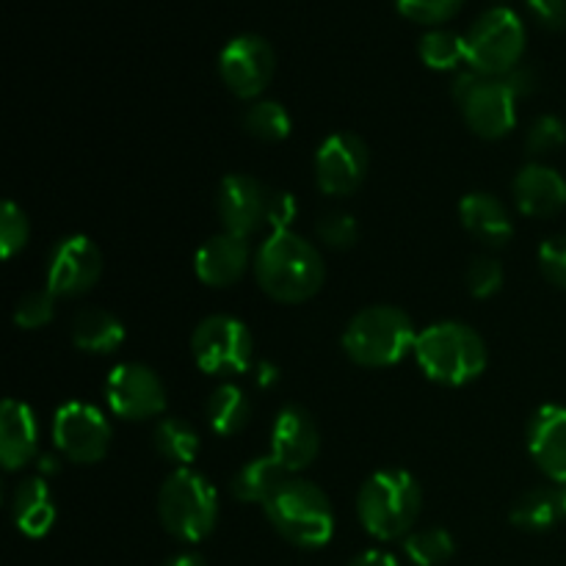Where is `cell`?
Returning a JSON list of instances; mask_svg holds the SVG:
<instances>
[{
    "label": "cell",
    "instance_id": "1",
    "mask_svg": "<svg viewBox=\"0 0 566 566\" xmlns=\"http://www.w3.org/2000/svg\"><path fill=\"white\" fill-rule=\"evenodd\" d=\"M254 280L274 302L302 304L324 287L326 263L298 232H271L254 254Z\"/></svg>",
    "mask_w": 566,
    "mask_h": 566
},
{
    "label": "cell",
    "instance_id": "2",
    "mask_svg": "<svg viewBox=\"0 0 566 566\" xmlns=\"http://www.w3.org/2000/svg\"><path fill=\"white\" fill-rule=\"evenodd\" d=\"M423 509L418 479L401 468L376 470L357 492V517L370 536L381 542L412 534Z\"/></svg>",
    "mask_w": 566,
    "mask_h": 566
},
{
    "label": "cell",
    "instance_id": "3",
    "mask_svg": "<svg viewBox=\"0 0 566 566\" xmlns=\"http://www.w3.org/2000/svg\"><path fill=\"white\" fill-rule=\"evenodd\" d=\"M412 354L420 370L442 387L470 385L484 374L490 363L484 337L473 326L459 324V321L426 326L418 335Z\"/></svg>",
    "mask_w": 566,
    "mask_h": 566
},
{
    "label": "cell",
    "instance_id": "4",
    "mask_svg": "<svg viewBox=\"0 0 566 566\" xmlns=\"http://www.w3.org/2000/svg\"><path fill=\"white\" fill-rule=\"evenodd\" d=\"M276 534L293 547L318 551L335 536V512L321 486L291 475L263 506Z\"/></svg>",
    "mask_w": 566,
    "mask_h": 566
},
{
    "label": "cell",
    "instance_id": "5",
    "mask_svg": "<svg viewBox=\"0 0 566 566\" xmlns=\"http://www.w3.org/2000/svg\"><path fill=\"white\" fill-rule=\"evenodd\" d=\"M415 343L418 332L412 318L390 304L359 310L343 332V352L363 368H392L415 352Z\"/></svg>",
    "mask_w": 566,
    "mask_h": 566
},
{
    "label": "cell",
    "instance_id": "6",
    "mask_svg": "<svg viewBox=\"0 0 566 566\" xmlns=\"http://www.w3.org/2000/svg\"><path fill=\"white\" fill-rule=\"evenodd\" d=\"M160 525L186 545L208 539L219 523V495L202 473L177 468L158 492Z\"/></svg>",
    "mask_w": 566,
    "mask_h": 566
},
{
    "label": "cell",
    "instance_id": "7",
    "mask_svg": "<svg viewBox=\"0 0 566 566\" xmlns=\"http://www.w3.org/2000/svg\"><path fill=\"white\" fill-rule=\"evenodd\" d=\"M453 99L462 108L464 122L479 138L495 142L509 136L517 125V92L506 77H486L468 70L453 83Z\"/></svg>",
    "mask_w": 566,
    "mask_h": 566
},
{
    "label": "cell",
    "instance_id": "8",
    "mask_svg": "<svg viewBox=\"0 0 566 566\" xmlns=\"http://www.w3.org/2000/svg\"><path fill=\"white\" fill-rule=\"evenodd\" d=\"M470 70L486 77H503L514 72L525 53V25L512 9L484 11L464 36Z\"/></svg>",
    "mask_w": 566,
    "mask_h": 566
},
{
    "label": "cell",
    "instance_id": "9",
    "mask_svg": "<svg viewBox=\"0 0 566 566\" xmlns=\"http://www.w3.org/2000/svg\"><path fill=\"white\" fill-rule=\"evenodd\" d=\"M193 363L210 376L247 374L252 365V332L235 315H208L191 335Z\"/></svg>",
    "mask_w": 566,
    "mask_h": 566
},
{
    "label": "cell",
    "instance_id": "10",
    "mask_svg": "<svg viewBox=\"0 0 566 566\" xmlns=\"http://www.w3.org/2000/svg\"><path fill=\"white\" fill-rule=\"evenodd\" d=\"M108 418L103 409L86 401H70L55 409L53 418V442L64 459L72 464H97L103 462L111 448Z\"/></svg>",
    "mask_w": 566,
    "mask_h": 566
},
{
    "label": "cell",
    "instance_id": "11",
    "mask_svg": "<svg viewBox=\"0 0 566 566\" xmlns=\"http://www.w3.org/2000/svg\"><path fill=\"white\" fill-rule=\"evenodd\" d=\"M105 401L122 420H149L166 412V387L160 376L144 363L116 365L105 381Z\"/></svg>",
    "mask_w": 566,
    "mask_h": 566
},
{
    "label": "cell",
    "instance_id": "12",
    "mask_svg": "<svg viewBox=\"0 0 566 566\" xmlns=\"http://www.w3.org/2000/svg\"><path fill=\"white\" fill-rule=\"evenodd\" d=\"M103 276V254L86 235H66L53 247L44 271V287L55 298H77Z\"/></svg>",
    "mask_w": 566,
    "mask_h": 566
},
{
    "label": "cell",
    "instance_id": "13",
    "mask_svg": "<svg viewBox=\"0 0 566 566\" xmlns=\"http://www.w3.org/2000/svg\"><path fill=\"white\" fill-rule=\"evenodd\" d=\"M274 50L263 36H254V33L230 39L219 55L221 81L241 99L260 97L274 77Z\"/></svg>",
    "mask_w": 566,
    "mask_h": 566
},
{
    "label": "cell",
    "instance_id": "14",
    "mask_svg": "<svg viewBox=\"0 0 566 566\" xmlns=\"http://www.w3.org/2000/svg\"><path fill=\"white\" fill-rule=\"evenodd\" d=\"M368 147L354 133H332L315 153V186L326 197H348L368 175Z\"/></svg>",
    "mask_w": 566,
    "mask_h": 566
},
{
    "label": "cell",
    "instance_id": "15",
    "mask_svg": "<svg viewBox=\"0 0 566 566\" xmlns=\"http://www.w3.org/2000/svg\"><path fill=\"white\" fill-rule=\"evenodd\" d=\"M271 191L249 175H227L219 186L216 208L224 232L238 238H252L263 224H269Z\"/></svg>",
    "mask_w": 566,
    "mask_h": 566
},
{
    "label": "cell",
    "instance_id": "16",
    "mask_svg": "<svg viewBox=\"0 0 566 566\" xmlns=\"http://www.w3.org/2000/svg\"><path fill=\"white\" fill-rule=\"evenodd\" d=\"M318 451L321 434L313 415L304 407H296V403L280 409V415L274 418V426H271V457L287 473L296 475L318 459Z\"/></svg>",
    "mask_w": 566,
    "mask_h": 566
},
{
    "label": "cell",
    "instance_id": "17",
    "mask_svg": "<svg viewBox=\"0 0 566 566\" xmlns=\"http://www.w3.org/2000/svg\"><path fill=\"white\" fill-rule=\"evenodd\" d=\"M528 453L551 484H566V407L545 403L531 415Z\"/></svg>",
    "mask_w": 566,
    "mask_h": 566
},
{
    "label": "cell",
    "instance_id": "18",
    "mask_svg": "<svg viewBox=\"0 0 566 566\" xmlns=\"http://www.w3.org/2000/svg\"><path fill=\"white\" fill-rule=\"evenodd\" d=\"M249 265H254L249 241L232 232L208 238L193 254V274L208 287H232L243 280Z\"/></svg>",
    "mask_w": 566,
    "mask_h": 566
},
{
    "label": "cell",
    "instance_id": "19",
    "mask_svg": "<svg viewBox=\"0 0 566 566\" xmlns=\"http://www.w3.org/2000/svg\"><path fill=\"white\" fill-rule=\"evenodd\" d=\"M512 197L520 213L547 219V216L562 213L566 208V180L562 171L547 164H528L517 171L512 182Z\"/></svg>",
    "mask_w": 566,
    "mask_h": 566
},
{
    "label": "cell",
    "instance_id": "20",
    "mask_svg": "<svg viewBox=\"0 0 566 566\" xmlns=\"http://www.w3.org/2000/svg\"><path fill=\"white\" fill-rule=\"evenodd\" d=\"M39 420L28 403L6 398L0 407V462L9 473L22 470L36 459Z\"/></svg>",
    "mask_w": 566,
    "mask_h": 566
},
{
    "label": "cell",
    "instance_id": "21",
    "mask_svg": "<svg viewBox=\"0 0 566 566\" xmlns=\"http://www.w3.org/2000/svg\"><path fill=\"white\" fill-rule=\"evenodd\" d=\"M459 219L462 227L475 238L479 243L490 249H501L512 241V216L509 208L497 197L484 191H473L459 202Z\"/></svg>",
    "mask_w": 566,
    "mask_h": 566
},
{
    "label": "cell",
    "instance_id": "22",
    "mask_svg": "<svg viewBox=\"0 0 566 566\" xmlns=\"http://www.w3.org/2000/svg\"><path fill=\"white\" fill-rule=\"evenodd\" d=\"M509 520H512L514 528L528 531V534L556 528L566 520V484L534 486V490L523 492L514 501Z\"/></svg>",
    "mask_w": 566,
    "mask_h": 566
},
{
    "label": "cell",
    "instance_id": "23",
    "mask_svg": "<svg viewBox=\"0 0 566 566\" xmlns=\"http://www.w3.org/2000/svg\"><path fill=\"white\" fill-rule=\"evenodd\" d=\"M55 501L50 492L48 479H25L14 490V503H11V517H14L17 531L28 539H42L55 525Z\"/></svg>",
    "mask_w": 566,
    "mask_h": 566
},
{
    "label": "cell",
    "instance_id": "24",
    "mask_svg": "<svg viewBox=\"0 0 566 566\" xmlns=\"http://www.w3.org/2000/svg\"><path fill=\"white\" fill-rule=\"evenodd\" d=\"M72 343H75L81 352L97 354V357H105V354L119 352L122 343H125V326L116 318L114 313L103 307H83L81 313L72 318L70 326Z\"/></svg>",
    "mask_w": 566,
    "mask_h": 566
},
{
    "label": "cell",
    "instance_id": "25",
    "mask_svg": "<svg viewBox=\"0 0 566 566\" xmlns=\"http://www.w3.org/2000/svg\"><path fill=\"white\" fill-rule=\"evenodd\" d=\"M287 479H291V473H287V470L269 453V457L249 459V462L232 475L230 490L238 501L265 506V501H269Z\"/></svg>",
    "mask_w": 566,
    "mask_h": 566
},
{
    "label": "cell",
    "instance_id": "26",
    "mask_svg": "<svg viewBox=\"0 0 566 566\" xmlns=\"http://www.w3.org/2000/svg\"><path fill=\"white\" fill-rule=\"evenodd\" d=\"M205 418H208L213 434L235 437L249 426L252 401L238 385H221L210 392L208 403H205Z\"/></svg>",
    "mask_w": 566,
    "mask_h": 566
},
{
    "label": "cell",
    "instance_id": "27",
    "mask_svg": "<svg viewBox=\"0 0 566 566\" xmlns=\"http://www.w3.org/2000/svg\"><path fill=\"white\" fill-rule=\"evenodd\" d=\"M153 446L166 462L177 464V468H188V464L199 457L202 442H199L197 429H193L188 420L164 418L158 420V426H155Z\"/></svg>",
    "mask_w": 566,
    "mask_h": 566
},
{
    "label": "cell",
    "instance_id": "28",
    "mask_svg": "<svg viewBox=\"0 0 566 566\" xmlns=\"http://www.w3.org/2000/svg\"><path fill=\"white\" fill-rule=\"evenodd\" d=\"M243 130L249 133L258 142H282V138L291 136V114L285 111V105H280L276 99H258L247 108V114L241 116Z\"/></svg>",
    "mask_w": 566,
    "mask_h": 566
},
{
    "label": "cell",
    "instance_id": "29",
    "mask_svg": "<svg viewBox=\"0 0 566 566\" xmlns=\"http://www.w3.org/2000/svg\"><path fill=\"white\" fill-rule=\"evenodd\" d=\"M420 59L429 70L437 72H451L457 70L459 64H468V48H464V36L459 33L448 31V28H434V31L426 33L420 39V48H418Z\"/></svg>",
    "mask_w": 566,
    "mask_h": 566
},
{
    "label": "cell",
    "instance_id": "30",
    "mask_svg": "<svg viewBox=\"0 0 566 566\" xmlns=\"http://www.w3.org/2000/svg\"><path fill=\"white\" fill-rule=\"evenodd\" d=\"M403 553L415 566H442L457 553V542L446 528L412 531L403 539Z\"/></svg>",
    "mask_w": 566,
    "mask_h": 566
},
{
    "label": "cell",
    "instance_id": "31",
    "mask_svg": "<svg viewBox=\"0 0 566 566\" xmlns=\"http://www.w3.org/2000/svg\"><path fill=\"white\" fill-rule=\"evenodd\" d=\"M31 238V224H28V216L22 213V208L17 202H6L3 213H0V254L3 260H11L17 252H22Z\"/></svg>",
    "mask_w": 566,
    "mask_h": 566
},
{
    "label": "cell",
    "instance_id": "32",
    "mask_svg": "<svg viewBox=\"0 0 566 566\" xmlns=\"http://www.w3.org/2000/svg\"><path fill=\"white\" fill-rule=\"evenodd\" d=\"M503 265L497 258H490V254H481L464 271V282H468V291L473 293L475 298H490L495 296L503 287Z\"/></svg>",
    "mask_w": 566,
    "mask_h": 566
},
{
    "label": "cell",
    "instance_id": "33",
    "mask_svg": "<svg viewBox=\"0 0 566 566\" xmlns=\"http://www.w3.org/2000/svg\"><path fill=\"white\" fill-rule=\"evenodd\" d=\"M566 144V125L558 116H539L534 119V125L528 127V136H525V147L534 158H545V155H553L556 149H562Z\"/></svg>",
    "mask_w": 566,
    "mask_h": 566
},
{
    "label": "cell",
    "instance_id": "34",
    "mask_svg": "<svg viewBox=\"0 0 566 566\" xmlns=\"http://www.w3.org/2000/svg\"><path fill=\"white\" fill-rule=\"evenodd\" d=\"M55 315V296L42 287V291H31L17 302L14 307V324L20 329H42L44 324H50Z\"/></svg>",
    "mask_w": 566,
    "mask_h": 566
},
{
    "label": "cell",
    "instance_id": "35",
    "mask_svg": "<svg viewBox=\"0 0 566 566\" xmlns=\"http://www.w3.org/2000/svg\"><path fill=\"white\" fill-rule=\"evenodd\" d=\"M396 3L407 20L420 25H442L462 9L464 0H396Z\"/></svg>",
    "mask_w": 566,
    "mask_h": 566
},
{
    "label": "cell",
    "instance_id": "36",
    "mask_svg": "<svg viewBox=\"0 0 566 566\" xmlns=\"http://www.w3.org/2000/svg\"><path fill=\"white\" fill-rule=\"evenodd\" d=\"M321 241L332 249H352L359 238V224L352 213H343V210H335V213H326L324 219L315 227Z\"/></svg>",
    "mask_w": 566,
    "mask_h": 566
},
{
    "label": "cell",
    "instance_id": "37",
    "mask_svg": "<svg viewBox=\"0 0 566 566\" xmlns=\"http://www.w3.org/2000/svg\"><path fill=\"white\" fill-rule=\"evenodd\" d=\"M539 269L551 285L566 291V235L547 238L539 247Z\"/></svg>",
    "mask_w": 566,
    "mask_h": 566
},
{
    "label": "cell",
    "instance_id": "38",
    "mask_svg": "<svg viewBox=\"0 0 566 566\" xmlns=\"http://www.w3.org/2000/svg\"><path fill=\"white\" fill-rule=\"evenodd\" d=\"M298 216V202L293 193L285 191H271L269 199V227L271 232L293 230V221Z\"/></svg>",
    "mask_w": 566,
    "mask_h": 566
},
{
    "label": "cell",
    "instance_id": "39",
    "mask_svg": "<svg viewBox=\"0 0 566 566\" xmlns=\"http://www.w3.org/2000/svg\"><path fill=\"white\" fill-rule=\"evenodd\" d=\"M528 9L547 31H564L566 28V0H528Z\"/></svg>",
    "mask_w": 566,
    "mask_h": 566
},
{
    "label": "cell",
    "instance_id": "40",
    "mask_svg": "<svg viewBox=\"0 0 566 566\" xmlns=\"http://www.w3.org/2000/svg\"><path fill=\"white\" fill-rule=\"evenodd\" d=\"M348 566H401L396 562V556L387 551H365L359 556H354Z\"/></svg>",
    "mask_w": 566,
    "mask_h": 566
},
{
    "label": "cell",
    "instance_id": "41",
    "mask_svg": "<svg viewBox=\"0 0 566 566\" xmlns=\"http://www.w3.org/2000/svg\"><path fill=\"white\" fill-rule=\"evenodd\" d=\"M164 566H205V562L197 553H180V556H171Z\"/></svg>",
    "mask_w": 566,
    "mask_h": 566
}]
</instances>
